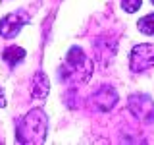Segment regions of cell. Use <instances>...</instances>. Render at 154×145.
Returning a JSON list of instances; mask_svg holds the SVG:
<instances>
[{"label": "cell", "mask_w": 154, "mask_h": 145, "mask_svg": "<svg viewBox=\"0 0 154 145\" xmlns=\"http://www.w3.org/2000/svg\"><path fill=\"white\" fill-rule=\"evenodd\" d=\"M46 130V114L42 108H33L16 124V139L19 143H45Z\"/></svg>", "instance_id": "1"}, {"label": "cell", "mask_w": 154, "mask_h": 145, "mask_svg": "<svg viewBox=\"0 0 154 145\" xmlns=\"http://www.w3.org/2000/svg\"><path fill=\"white\" fill-rule=\"evenodd\" d=\"M91 74H93V60H89L79 47H71L66 58V66L60 70V79L87 81Z\"/></svg>", "instance_id": "2"}, {"label": "cell", "mask_w": 154, "mask_h": 145, "mask_svg": "<svg viewBox=\"0 0 154 145\" xmlns=\"http://www.w3.org/2000/svg\"><path fill=\"white\" fill-rule=\"evenodd\" d=\"M127 106L135 118H139L144 124L154 122V101L148 95H131L127 101Z\"/></svg>", "instance_id": "3"}, {"label": "cell", "mask_w": 154, "mask_h": 145, "mask_svg": "<svg viewBox=\"0 0 154 145\" xmlns=\"http://www.w3.org/2000/svg\"><path fill=\"white\" fill-rule=\"evenodd\" d=\"M129 66L133 72H144L154 66V45H137L129 56Z\"/></svg>", "instance_id": "4"}, {"label": "cell", "mask_w": 154, "mask_h": 145, "mask_svg": "<svg viewBox=\"0 0 154 145\" xmlns=\"http://www.w3.org/2000/svg\"><path fill=\"white\" fill-rule=\"evenodd\" d=\"M27 19H29V16L25 12H14V14L4 16L0 19V35L6 37V39L16 37L21 31V27L27 23Z\"/></svg>", "instance_id": "5"}, {"label": "cell", "mask_w": 154, "mask_h": 145, "mask_svg": "<svg viewBox=\"0 0 154 145\" xmlns=\"http://www.w3.org/2000/svg\"><path fill=\"white\" fill-rule=\"evenodd\" d=\"M94 103V106L100 110V112H108V110L114 108V105L118 103V93L112 89V87H106L102 85L98 91L93 95V99H91Z\"/></svg>", "instance_id": "6"}, {"label": "cell", "mask_w": 154, "mask_h": 145, "mask_svg": "<svg viewBox=\"0 0 154 145\" xmlns=\"http://www.w3.org/2000/svg\"><path fill=\"white\" fill-rule=\"evenodd\" d=\"M48 89H50V83H48V77L42 74V72H37L33 76V81H31V95L33 99H46L48 95Z\"/></svg>", "instance_id": "7"}, {"label": "cell", "mask_w": 154, "mask_h": 145, "mask_svg": "<svg viewBox=\"0 0 154 145\" xmlns=\"http://www.w3.org/2000/svg\"><path fill=\"white\" fill-rule=\"evenodd\" d=\"M2 58L8 62L10 66H16V64H19V62L25 58V50H23L21 47H8L6 50L2 52Z\"/></svg>", "instance_id": "8"}, {"label": "cell", "mask_w": 154, "mask_h": 145, "mask_svg": "<svg viewBox=\"0 0 154 145\" xmlns=\"http://www.w3.org/2000/svg\"><path fill=\"white\" fill-rule=\"evenodd\" d=\"M139 31L144 33V35H154V14H148L139 19Z\"/></svg>", "instance_id": "9"}, {"label": "cell", "mask_w": 154, "mask_h": 145, "mask_svg": "<svg viewBox=\"0 0 154 145\" xmlns=\"http://www.w3.org/2000/svg\"><path fill=\"white\" fill-rule=\"evenodd\" d=\"M122 6H123L125 12L133 14V12H137V10L141 8V0H122Z\"/></svg>", "instance_id": "10"}, {"label": "cell", "mask_w": 154, "mask_h": 145, "mask_svg": "<svg viewBox=\"0 0 154 145\" xmlns=\"http://www.w3.org/2000/svg\"><path fill=\"white\" fill-rule=\"evenodd\" d=\"M0 106H6V97H4V91L0 89Z\"/></svg>", "instance_id": "11"}, {"label": "cell", "mask_w": 154, "mask_h": 145, "mask_svg": "<svg viewBox=\"0 0 154 145\" xmlns=\"http://www.w3.org/2000/svg\"><path fill=\"white\" fill-rule=\"evenodd\" d=\"M152 2H154V0H152Z\"/></svg>", "instance_id": "12"}]
</instances>
